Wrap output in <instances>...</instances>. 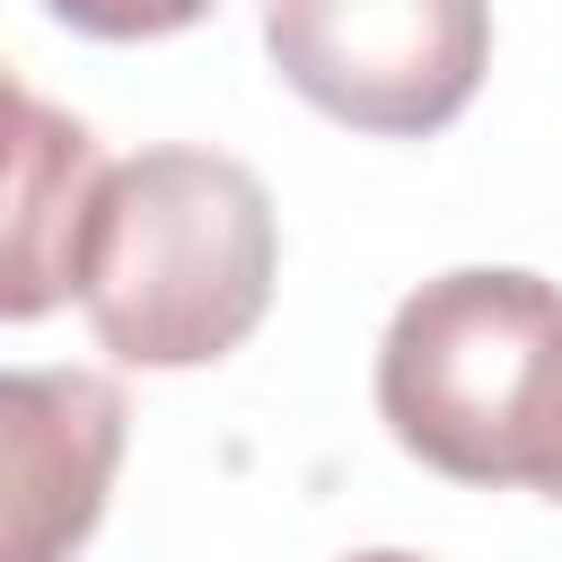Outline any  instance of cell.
I'll return each instance as SVG.
<instances>
[{
    "label": "cell",
    "mask_w": 562,
    "mask_h": 562,
    "mask_svg": "<svg viewBox=\"0 0 562 562\" xmlns=\"http://www.w3.org/2000/svg\"><path fill=\"white\" fill-rule=\"evenodd\" d=\"M351 562H422V553H351Z\"/></svg>",
    "instance_id": "52a82bcc"
},
{
    "label": "cell",
    "mask_w": 562,
    "mask_h": 562,
    "mask_svg": "<svg viewBox=\"0 0 562 562\" xmlns=\"http://www.w3.org/2000/svg\"><path fill=\"white\" fill-rule=\"evenodd\" d=\"M97 176V132L18 88V70L0 61V325H35L70 299Z\"/></svg>",
    "instance_id": "5b68a950"
},
{
    "label": "cell",
    "mask_w": 562,
    "mask_h": 562,
    "mask_svg": "<svg viewBox=\"0 0 562 562\" xmlns=\"http://www.w3.org/2000/svg\"><path fill=\"white\" fill-rule=\"evenodd\" d=\"M123 422L97 369H0V562H70L97 536Z\"/></svg>",
    "instance_id": "277c9868"
},
{
    "label": "cell",
    "mask_w": 562,
    "mask_h": 562,
    "mask_svg": "<svg viewBox=\"0 0 562 562\" xmlns=\"http://www.w3.org/2000/svg\"><path fill=\"white\" fill-rule=\"evenodd\" d=\"M378 422L448 483L562 501V290L518 263L422 281L378 342Z\"/></svg>",
    "instance_id": "7a4b0ae2"
},
{
    "label": "cell",
    "mask_w": 562,
    "mask_h": 562,
    "mask_svg": "<svg viewBox=\"0 0 562 562\" xmlns=\"http://www.w3.org/2000/svg\"><path fill=\"white\" fill-rule=\"evenodd\" d=\"M263 53L325 123L430 140L492 70V0H263Z\"/></svg>",
    "instance_id": "3957f363"
},
{
    "label": "cell",
    "mask_w": 562,
    "mask_h": 562,
    "mask_svg": "<svg viewBox=\"0 0 562 562\" xmlns=\"http://www.w3.org/2000/svg\"><path fill=\"white\" fill-rule=\"evenodd\" d=\"M281 272L272 193L228 149H140L114 158L79 220L70 299L123 369H211L228 360Z\"/></svg>",
    "instance_id": "6da1fadb"
},
{
    "label": "cell",
    "mask_w": 562,
    "mask_h": 562,
    "mask_svg": "<svg viewBox=\"0 0 562 562\" xmlns=\"http://www.w3.org/2000/svg\"><path fill=\"white\" fill-rule=\"evenodd\" d=\"M70 35H97V44H158V35H184L202 26L220 0H44Z\"/></svg>",
    "instance_id": "8992f818"
}]
</instances>
